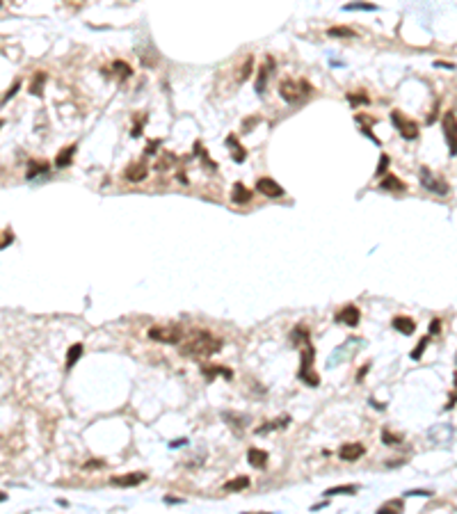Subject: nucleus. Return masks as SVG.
<instances>
[{
    "instance_id": "473e14b6",
    "label": "nucleus",
    "mask_w": 457,
    "mask_h": 514,
    "mask_svg": "<svg viewBox=\"0 0 457 514\" xmlns=\"http://www.w3.org/2000/svg\"><path fill=\"white\" fill-rule=\"evenodd\" d=\"M382 441L387 446H391V444H400V441H403V436H400V434H391L389 430H382Z\"/></svg>"
},
{
    "instance_id": "a211bd4d",
    "label": "nucleus",
    "mask_w": 457,
    "mask_h": 514,
    "mask_svg": "<svg viewBox=\"0 0 457 514\" xmlns=\"http://www.w3.org/2000/svg\"><path fill=\"white\" fill-rule=\"evenodd\" d=\"M327 37H334V39H352L357 37L352 28H345V25H334V28L327 30Z\"/></svg>"
},
{
    "instance_id": "bb28decb",
    "label": "nucleus",
    "mask_w": 457,
    "mask_h": 514,
    "mask_svg": "<svg viewBox=\"0 0 457 514\" xmlns=\"http://www.w3.org/2000/svg\"><path fill=\"white\" fill-rule=\"evenodd\" d=\"M345 10L348 12H357V10H363V12H375L377 10V5H373V3H348V5H345Z\"/></svg>"
},
{
    "instance_id": "f8f14e48",
    "label": "nucleus",
    "mask_w": 457,
    "mask_h": 514,
    "mask_svg": "<svg viewBox=\"0 0 457 514\" xmlns=\"http://www.w3.org/2000/svg\"><path fill=\"white\" fill-rule=\"evenodd\" d=\"M146 174H149V167H146L144 163H133V165H128V169H126V178H128L130 183L144 181Z\"/></svg>"
},
{
    "instance_id": "e433bc0d",
    "label": "nucleus",
    "mask_w": 457,
    "mask_h": 514,
    "mask_svg": "<svg viewBox=\"0 0 457 514\" xmlns=\"http://www.w3.org/2000/svg\"><path fill=\"white\" fill-rule=\"evenodd\" d=\"M160 146V139H149V144H146V154H156Z\"/></svg>"
},
{
    "instance_id": "f257e3e1",
    "label": "nucleus",
    "mask_w": 457,
    "mask_h": 514,
    "mask_svg": "<svg viewBox=\"0 0 457 514\" xmlns=\"http://www.w3.org/2000/svg\"><path fill=\"white\" fill-rule=\"evenodd\" d=\"M222 350V341L204 329H197L188 341L183 343V354L188 356H213Z\"/></svg>"
},
{
    "instance_id": "c85d7f7f",
    "label": "nucleus",
    "mask_w": 457,
    "mask_h": 514,
    "mask_svg": "<svg viewBox=\"0 0 457 514\" xmlns=\"http://www.w3.org/2000/svg\"><path fill=\"white\" fill-rule=\"evenodd\" d=\"M427 343H430V336H423L421 341H418V345H416V350L412 352V359L414 361H418L423 356V352H425V347H427Z\"/></svg>"
},
{
    "instance_id": "ddd939ff",
    "label": "nucleus",
    "mask_w": 457,
    "mask_h": 514,
    "mask_svg": "<svg viewBox=\"0 0 457 514\" xmlns=\"http://www.w3.org/2000/svg\"><path fill=\"white\" fill-rule=\"evenodd\" d=\"M393 329H398L400 334H405V336H412L414 329H416V322L407 316H396L393 318Z\"/></svg>"
},
{
    "instance_id": "423d86ee",
    "label": "nucleus",
    "mask_w": 457,
    "mask_h": 514,
    "mask_svg": "<svg viewBox=\"0 0 457 514\" xmlns=\"http://www.w3.org/2000/svg\"><path fill=\"white\" fill-rule=\"evenodd\" d=\"M279 96H281L286 103H297L299 99H302V89H299V83H295V80L286 78L279 83Z\"/></svg>"
},
{
    "instance_id": "de8ad7c7",
    "label": "nucleus",
    "mask_w": 457,
    "mask_h": 514,
    "mask_svg": "<svg viewBox=\"0 0 457 514\" xmlns=\"http://www.w3.org/2000/svg\"><path fill=\"white\" fill-rule=\"evenodd\" d=\"M0 5H3V0H0Z\"/></svg>"
},
{
    "instance_id": "4c0bfd02",
    "label": "nucleus",
    "mask_w": 457,
    "mask_h": 514,
    "mask_svg": "<svg viewBox=\"0 0 457 514\" xmlns=\"http://www.w3.org/2000/svg\"><path fill=\"white\" fill-rule=\"evenodd\" d=\"M439 331H441V320H432V325H430V334L437 336Z\"/></svg>"
},
{
    "instance_id": "4468645a",
    "label": "nucleus",
    "mask_w": 457,
    "mask_h": 514,
    "mask_svg": "<svg viewBox=\"0 0 457 514\" xmlns=\"http://www.w3.org/2000/svg\"><path fill=\"white\" fill-rule=\"evenodd\" d=\"M231 201L238 203V206H245V203L252 201V192H249V190L238 181V183L234 185V192H231Z\"/></svg>"
},
{
    "instance_id": "c9c22d12",
    "label": "nucleus",
    "mask_w": 457,
    "mask_h": 514,
    "mask_svg": "<svg viewBox=\"0 0 457 514\" xmlns=\"http://www.w3.org/2000/svg\"><path fill=\"white\" fill-rule=\"evenodd\" d=\"M19 89H21V83H19V80H16V83L12 85V89H10V92H7V94H5V99H3V103H7V101H10L12 96H14L16 92H19Z\"/></svg>"
},
{
    "instance_id": "58836bf2",
    "label": "nucleus",
    "mask_w": 457,
    "mask_h": 514,
    "mask_svg": "<svg viewBox=\"0 0 457 514\" xmlns=\"http://www.w3.org/2000/svg\"><path fill=\"white\" fill-rule=\"evenodd\" d=\"M455 386H457V375H455ZM455 402H457V389H455V393H452V396L448 398V402H446V409H450V407L455 405Z\"/></svg>"
},
{
    "instance_id": "f3484780",
    "label": "nucleus",
    "mask_w": 457,
    "mask_h": 514,
    "mask_svg": "<svg viewBox=\"0 0 457 514\" xmlns=\"http://www.w3.org/2000/svg\"><path fill=\"white\" fill-rule=\"evenodd\" d=\"M379 188L382 190H396V192H405L407 190V183H403L398 176H393V174H389V176L382 178V183H379Z\"/></svg>"
},
{
    "instance_id": "7c9ffc66",
    "label": "nucleus",
    "mask_w": 457,
    "mask_h": 514,
    "mask_svg": "<svg viewBox=\"0 0 457 514\" xmlns=\"http://www.w3.org/2000/svg\"><path fill=\"white\" fill-rule=\"evenodd\" d=\"M389 509H398V512H400V509H403V500H389L387 505H382V507L377 509V514H389Z\"/></svg>"
},
{
    "instance_id": "f704fd0d",
    "label": "nucleus",
    "mask_w": 457,
    "mask_h": 514,
    "mask_svg": "<svg viewBox=\"0 0 457 514\" xmlns=\"http://www.w3.org/2000/svg\"><path fill=\"white\" fill-rule=\"evenodd\" d=\"M389 169V156L382 154V158H379V165H377V174H384Z\"/></svg>"
},
{
    "instance_id": "5701e85b",
    "label": "nucleus",
    "mask_w": 457,
    "mask_h": 514,
    "mask_svg": "<svg viewBox=\"0 0 457 514\" xmlns=\"http://www.w3.org/2000/svg\"><path fill=\"white\" fill-rule=\"evenodd\" d=\"M288 416H283V418H277L274 423H265V425H261V427H256V432L259 434H265V432H272V430H277V427H286L288 425Z\"/></svg>"
},
{
    "instance_id": "cd10ccee",
    "label": "nucleus",
    "mask_w": 457,
    "mask_h": 514,
    "mask_svg": "<svg viewBox=\"0 0 457 514\" xmlns=\"http://www.w3.org/2000/svg\"><path fill=\"white\" fill-rule=\"evenodd\" d=\"M46 83V74L44 71H37L35 80H32V94L35 96H41V85Z\"/></svg>"
},
{
    "instance_id": "72a5a7b5",
    "label": "nucleus",
    "mask_w": 457,
    "mask_h": 514,
    "mask_svg": "<svg viewBox=\"0 0 457 514\" xmlns=\"http://www.w3.org/2000/svg\"><path fill=\"white\" fill-rule=\"evenodd\" d=\"M348 99H350V103H354V105L368 103V96L366 94H348Z\"/></svg>"
},
{
    "instance_id": "6ab92c4d",
    "label": "nucleus",
    "mask_w": 457,
    "mask_h": 514,
    "mask_svg": "<svg viewBox=\"0 0 457 514\" xmlns=\"http://www.w3.org/2000/svg\"><path fill=\"white\" fill-rule=\"evenodd\" d=\"M73 154H75V144H71V146H66L64 151H60L57 158H55V167H69Z\"/></svg>"
},
{
    "instance_id": "b1692460",
    "label": "nucleus",
    "mask_w": 457,
    "mask_h": 514,
    "mask_svg": "<svg viewBox=\"0 0 457 514\" xmlns=\"http://www.w3.org/2000/svg\"><path fill=\"white\" fill-rule=\"evenodd\" d=\"M359 487L357 485H341V487H332L325 491V496H338V494H357Z\"/></svg>"
},
{
    "instance_id": "2f4dec72",
    "label": "nucleus",
    "mask_w": 457,
    "mask_h": 514,
    "mask_svg": "<svg viewBox=\"0 0 457 514\" xmlns=\"http://www.w3.org/2000/svg\"><path fill=\"white\" fill-rule=\"evenodd\" d=\"M252 66H254V57H252V55H249V57L245 59L243 71H240V80H247L249 76H252Z\"/></svg>"
},
{
    "instance_id": "393cba45",
    "label": "nucleus",
    "mask_w": 457,
    "mask_h": 514,
    "mask_svg": "<svg viewBox=\"0 0 457 514\" xmlns=\"http://www.w3.org/2000/svg\"><path fill=\"white\" fill-rule=\"evenodd\" d=\"M268 74H270V69L263 64V66L259 69V78H256V94H263L265 83H268Z\"/></svg>"
},
{
    "instance_id": "c03bdc74",
    "label": "nucleus",
    "mask_w": 457,
    "mask_h": 514,
    "mask_svg": "<svg viewBox=\"0 0 457 514\" xmlns=\"http://www.w3.org/2000/svg\"><path fill=\"white\" fill-rule=\"evenodd\" d=\"M94 466H103V462H90V464H87V469H94Z\"/></svg>"
},
{
    "instance_id": "4be33fe9",
    "label": "nucleus",
    "mask_w": 457,
    "mask_h": 514,
    "mask_svg": "<svg viewBox=\"0 0 457 514\" xmlns=\"http://www.w3.org/2000/svg\"><path fill=\"white\" fill-rule=\"evenodd\" d=\"M201 373H204L206 377H208V380H213L215 375H224L226 377V380H231V377H234V373L228 371V368H222V366H201Z\"/></svg>"
},
{
    "instance_id": "6e6552de",
    "label": "nucleus",
    "mask_w": 457,
    "mask_h": 514,
    "mask_svg": "<svg viewBox=\"0 0 457 514\" xmlns=\"http://www.w3.org/2000/svg\"><path fill=\"white\" fill-rule=\"evenodd\" d=\"M421 183H423V188L432 190V192H437V194H446L448 192V185L443 183L441 178H434L432 172H430V169H425V167L421 169Z\"/></svg>"
},
{
    "instance_id": "1a4fd4ad",
    "label": "nucleus",
    "mask_w": 457,
    "mask_h": 514,
    "mask_svg": "<svg viewBox=\"0 0 457 514\" xmlns=\"http://www.w3.org/2000/svg\"><path fill=\"white\" fill-rule=\"evenodd\" d=\"M359 320H361V311H359L357 307H352V304H348L343 311L336 313V322H343V325H348V327H357Z\"/></svg>"
},
{
    "instance_id": "2eb2a0df",
    "label": "nucleus",
    "mask_w": 457,
    "mask_h": 514,
    "mask_svg": "<svg viewBox=\"0 0 457 514\" xmlns=\"http://www.w3.org/2000/svg\"><path fill=\"white\" fill-rule=\"evenodd\" d=\"M247 462L254 466V469H263V466L268 464V453H265V450H259V448H249Z\"/></svg>"
},
{
    "instance_id": "412c9836",
    "label": "nucleus",
    "mask_w": 457,
    "mask_h": 514,
    "mask_svg": "<svg viewBox=\"0 0 457 514\" xmlns=\"http://www.w3.org/2000/svg\"><path fill=\"white\" fill-rule=\"evenodd\" d=\"M83 343H73V345L69 347V354H66V368H73L75 363H78V359L83 356Z\"/></svg>"
},
{
    "instance_id": "37998d69",
    "label": "nucleus",
    "mask_w": 457,
    "mask_h": 514,
    "mask_svg": "<svg viewBox=\"0 0 457 514\" xmlns=\"http://www.w3.org/2000/svg\"><path fill=\"white\" fill-rule=\"evenodd\" d=\"M165 503H181V498H172V496H165Z\"/></svg>"
},
{
    "instance_id": "0eeeda50",
    "label": "nucleus",
    "mask_w": 457,
    "mask_h": 514,
    "mask_svg": "<svg viewBox=\"0 0 457 514\" xmlns=\"http://www.w3.org/2000/svg\"><path fill=\"white\" fill-rule=\"evenodd\" d=\"M256 190H259L261 194H265V197H270V199H279V197L286 194L281 185H279L274 178H268V176H263V178L256 181Z\"/></svg>"
},
{
    "instance_id": "f03ea898",
    "label": "nucleus",
    "mask_w": 457,
    "mask_h": 514,
    "mask_svg": "<svg viewBox=\"0 0 457 514\" xmlns=\"http://www.w3.org/2000/svg\"><path fill=\"white\" fill-rule=\"evenodd\" d=\"M313 359H316V350H313L311 341L304 338V347H302V361H299V373L297 377L309 386H320V377L313 373Z\"/></svg>"
},
{
    "instance_id": "a878e982",
    "label": "nucleus",
    "mask_w": 457,
    "mask_h": 514,
    "mask_svg": "<svg viewBox=\"0 0 457 514\" xmlns=\"http://www.w3.org/2000/svg\"><path fill=\"white\" fill-rule=\"evenodd\" d=\"M48 172V163H30V169H28V181L39 174H46Z\"/></svg>"
},
{
    "instance_id": "a18cd8bd",
    "label": "nucleus",
    "mask_w": 457,
    "mask_h": 514,
    "mask_svg": "<svg viewBox=\"0 0 457 514\" xmlns=\"http://www.w3.org/2000/svg\"><path fill=\"white\" fill-rule=\"evenodd\" d=\"M3 500H7V494H3V491H0V503H3Z\"/></svg>"
},
{
    "instance_id": "20e7f679",
    "label": "nucleus",
    "mask_w": 457,
    "mask_h": 514,
    "mask_svg": "<svg viewBox=\"0 0 457 514\" xmlns=\"http://www.w3.org/2000/svg\"><path fill=\"white\" fill-rule=\"evenodd\" d=\"M391 121L396 124L398 133L403 135L405 139H416L418 137V124H416V121H412V119H407L403 112L393 110V112H391Z\"/></svg>"
},
{
    "instance_id": "79ce46f5",
    "label": "nucleus",
    "mask_w": 457,
    "mask_h": 514,
    "mask_svg": "<svg viewBox=\"0 0 457 514\" xmlns=\"http://www.w3.org/2000/svg\"><path fill=\"white\" fill-rule=\"evenodd\" d=\"M256 121H259V119H256V117H252V119H245V130H252V126L256 124Z\"/></svg>"
},
{
    "instance_id": "9b49d317",
    "label": "nucleus",
    "mask_w": 457,
    "mask_h": 514,
    "mask_svg": "<svg viewBox=\"0 0 457 514\" xmlns=\"http://www.w3.org/2000/svg\"><path fill=\"white\" fill-rule=\"evenodd\" d=\"M146 480L144 473H126V475H119V478H112L110 482H112L114 487H137L142 485Z\"/></svg>"
},
{
    "instance_id": "c756f323",
    "label": "nucleus",
    "mask_w": 457,
    "mask_h": 514,
    "mask_svg": "<svg viewBox=\"0 0 457 514\" xmlns=\"http://www.w3.org/2000/svg\"><path fill=\"white\" fill-rule=\"evenodd\" d=\"M112 66H114V71H121V78H128V76H133V69L126 64L124 59H117Z\"/></svg>"
},
{
    "instance_id": "49530a36",
    "label": "nucleus",
    "mask_w": 457,
    "mask_h": 514,
    "mask_svg": "<svg viewBox=\"0 0 457 514\" xmlns=\"http://www.w3.org/2000/svg\"><path fill=\"white\" fill-rule=\"evenodd\" d=\"M3 124H5V121H3V119H0V126H3Z\"/></svg>"
},
{
    "instance_id": "dca6fc26",
    "label": "nucleus",
    "mask_w": 457,
    "mask_h": 514,
    "mask_svg": "<svg viewBox=\"0 0 457 514\" xmlns=\"http://www.w3.org/2000/svg\"><path fill=\"white\" fill-rule=\"evenodd\" d=\"M226 146L231 149V156H234L236 163H243V160L247 158V151L240 146V142H238V137H236V135H228V137H226Z\"/></svg>"
},
{
    "instance_id": "a19ab883",
    "label": "nucleus",
    "mask_w": 457,
    "mask_h": 514,
    "mask_svg": "<svg viewBox=\"0 0 457 514\" xmlns=\"http://www.w3.org/2000/svg\"><path fill=\"white\" fill-rule=\"evenodd\" d=\"M434 66H439V69H455L452 62H434Z\"/></svg>"
},
{
    "instance_id": "aec40b11",
    "label": "nucleus",
    "mask_w": 457,
    "mask_h": 514,
    "mask_svg": "<svg viewBox=\"0 0 457 514\" xmlns=\"http://www.w3.org/2000/svg\"><path fill=\"white\" fill-rule=\"evenodd\" d=\"M249 487V478L247 475H238V478L228 480L226 485H224V491H243Z\"/></svg>"
},
{
    "instance_id": "9d476101",
    "label": "nucleus",
    "mask_w": 457,
    "mask_h": 514,
    "mask_svg": "<svg viewBox=\"0 0 457 514\" xmlns=\"http://www.w3.org/2000/svg\"><path fill=\"white\" fill-rule=\"evenodd\" d=\"M363 453H366V448H363L361 444H345V446H341V448H338V457H341V460H345V462L359 460Z\"/></svg>"
},
{
    "instance_id": "39448f33",
    "label": "nucleus",
    "mask_w": 457,
    "mask_h": 514,
    "mask_svg": "<svg viewBox=\"0 0 457 514\" xmlns=\"http://www.w3.org/2000/svg\"><path fill=\"white\" fill-rule=\"evenodd\" d=\"M441 124H443V135L448 139V146H450V156H457V114L452 110H446Z\"/></svg>"
},
{
    "instance_id": "ea45409f",
    "label": "nucleus",
    "mask_w": 457,
    "mask_h": 514,
    "mask_svg": "<svg viewBox=\"0 0 457 514\" xmlns=\"http://www.w3.org/2000/svg\"><path fill=\"white\" fill-rule=\"evenodd\" d=\"M407 496H432V491H423V489H412V491H407Z\"/></svg>"
},
{
    "instance_id": "7ed1b4c3",
    "label": "nucleus",
    "mask_w": 457,
    "mask_h": 514,
    "mask_svg": "<svg viewBox=\"0 0 457 514\" xmlns=\"http://www.w3.org/2000/svg\"><path fill=\"white\" fill-rule=\"evenodd\" d=\"M149 338L158 343H167V345H176L183 341V329L181 327H151Z\"/></svg>"
}]
</instances>
